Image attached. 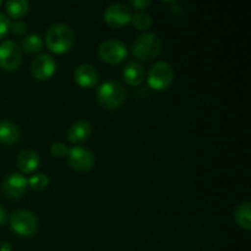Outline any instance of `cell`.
<instances>
[{
  "label": "cell",
  "mask_w": 251,
  "mask_h": 251,
  "mask_svg": "<svg viewBox=\"0 0 251 251\" xmlns=\"http://www.w3.org/2000/svg\"><path fill=\"white\" fill-rule=\"evenodd\" d=\"M75 42V36L69 25L58 22L48 28L46 34V44L53 53L63 54L71 49Z\"/></svg>",
  "instance_id": "obj_1"
},
{
  "label": "cell",
  "mask_w": 251,
  "mask_h": 251,
  "mask_svg": "<svg viewBox=\"0 0 251 251\" xmlns=\"http://www.w3.org/2000/svg\"><path fill=\"white\" fill-rule=\"evenodd\" d=\"M97 100L107 109H117L124 103L126 92L123 85L118 81L109 80L103 82L97 88Z\"/></svg>",
  "instance_id": "obj_2"
},
{
  "label": "cell",
  "mask_w": 251,
  "mask_h": 251,
  "mask_svg": "<svg viewBox=\"0 0 251 251\" xmlns=\"http://www.w3.org/2000/svg\"><path fill=\"white\" fill-rule=\"evenodd\" d=\"M162 50V42L157 34L147 32L140 34L132 46V54L141 60H150Z\"/></svg>",
  "instance_id": "obj_3"
},
{
  "label": "cell",
  "mask_w": 251,
  "mask_h": 251,
  "mask_svg": "<svg viewBox=\"0 0 251 251\" xmlns=\"http://www.w3.org/2000/svg\"><path fill=\"white\" fill-rule=\"evenodd\" d=\"M10 227L21 237H31L38 229V220L31 211L17 210L10 216Z\"/></svg>",
  "instance_id": "obj_4"
},
{
  "label": "cell",
  "mask_w": 251,
  "mask_h": 251,
  "mask_svg": "<svg viewBox=\"0 0 251 251\" xmlns=\"http://www.w3.org/2000/svg\"><path fill=\"white\" fill-rule=\"evenodd\" d=\"M174 80V70L167 61H157L151 66L147 76V82L153 90H166Z\"/></svg>",
  "instance_id": "obj_5"
},
{
  "label": "cell",
  "mask_w": 251,
  "mask_h": 251,
  "mask_svg": "<svg viewBox=\"0 0 251 251\" xmlns=\"http://www.w3.org/2000/svg\"><path fill=\"white\" fill-rule=\"evenodd\" d=\"M22 61V49L16 42L4 41L0 43V68L2 70H16Z\"/></svg>",
  "instance_id": "obj_6"
},
{
  "label": "cell",
  "mask_w": 251,
  "mask_h": 251,
  "mask_svg": "<svg viewBox=\"0 0 251 251\" xmlns=\"http://www.w3.org/2000/svg\"><path fill=\"white\" fill-rule=\"evenodd\" d=\"M98 56L109 64H118L127 55V48L119 39H107L102 42L97 49Z\"/></svg>",
  "instance_id": "obj_7"
},
{
  "label": "cell",
  "mask_w": 251,
  "mask_h": 251,
  "mask_svg": "<svg viewBox=\"0 0 251 251\" xmlns=\"http://www.w3.org/2000/svg\"><path fill=\"white\" fill-rule=\"evenodd\" d=\"M68 161L71 168L78 172H88L95 166V154L83 146H74L68 151Z\"/></svg>",
  "instance_id": "obj_8"
},
{
  "label": "cell",
  "mask_w": 251,
  "mask_h": 251,
  "mask_svg": "<svg viewBox=\"0 0 251 251\" xmlns=\"http://www.w3.org/2000/svg\"><path fill=\"white\" fill-rule=\"evenodd\" d=\"M132 12L127 5L122 4V2H114L110 4L107 9L104 10V20L109 26L119 28L124 25L129 24L131 21Z\"/></svg>",
  "instance_id": "obj_9"
},
{
  "label": "cell",
  "mask_w": 251,
  "mask_h": 251,
  "mask_svg": "<svg viewBox=\"0 0 251 251\" xmlns=\"http://www.w3.org/2000/svg\"><path fill=\"white\" fill-rule=\"evenodd\" d=\"M31 70L37 80L46 81L55 74L56 61L49 54H39L32 61Z\"/></svg>",
  "instance_id": "obj_10"
},
{
  "label": "cell",
  "mask_w": 251,
  "mask_h": 251,
  "mask_svg": "<svg viewBox=\"0 0 251 251\" xmlns=\"http://www.w3.org/2000/svg\"><path fill=\"white\" fill-rule=\"evenodd\" d=\"M28 183H27L26 176L21 173H11L5 178L2 189L4 193L10 198H20L25 194Z\"/></svg>",
  "instance_id": "obj_11"
},
{
  "label": "cell",
  "mask_w": 251,
  "mask_h": 251,
  "mask_svg": "<svg viewBox=\"0 0 251 251\" xmlns=\"http://www.w3.org/2000/svg\"><path fill=\"white\" fill-rule=\"evenodd\" d=\"M74 77H75L77 85H80L81 87L88 88L93 87L98 82L100 74H98L97 69L91 64H82L76 68Z\"/></svg>",
  "instance_id": "obj_12"
},
{
  "label": "cell",
  "mask_w": 251,
  "mask_h": 251,
  "mask_svg": "<svg viewBox=\"0 0 251 251\" xmlns=\"http://www.w3.org/2000/svg\"><path fill=\"white\" fill-rule=\"evenodd\" d=\"M16 163L22 173H32L39 167L41 158H39L38 152L31 149H26L20 152L16 158Z\"/></svg>",
  "instance_id": "obj_13"
},
{
  "label": "cell",
  "mask_w": 251,
  "mask_h": 251,
  "mask_svg": "<svg viewBox=\"0 0 251 251\" xmlns=\"http://www.w3.org/2000/svg\"><path fill=\"white\" fill-rule=\"evenodd\" d=\"M123 76H124V80L126 81L129 85H141L145 80L144 66L140 63H137V61H129V63L125 65L124 70H123Z\"/></svg>",
  "instance_id": "obj_14"
},
{
  "label": "cell",
  "mask_w": 251,
  "mask_h": 251,
  "mask_svg": "<svg viewBox=\"0 0 251 251\" xmlns=\"http://www.w3.org/2000/svg\"><path fill=\"white\" fill-rule=\"evenodd\" d=\"M92 132V126L86 120H77L70 126L68 132V139L74 144L86 141Z\"/></svg>",
  "instance_id": "obj_15"
},
{
  "label": "cell",
  "mask_w": 251,
  "mask_h": 251,
  "mask_svg": "<svg viewBox=\"0 0 251 251\" xmlns=\"http://www.w3.org/2000/svg\"><path fill=\"white\" fill-rule=\"evenodd\" d=\"M21 137L19 126L9 120H0V142L5 145H12Z\"/></svg>",
  "instance_id": "obj_16"
},
{
  "label": "cell",
  "mask_w": 251,
  "mask_h": 251,
  "mask_svg": "<svg viewBox=\"0 0 251 251\" xmlns=\"http://www.w3.org/2000/svg\"><path fill=\"white\" fill-rule=\"evenodd\" d=\"M234 217L238 225L244 229H251V205L250 202H242L235 207Z\"/></svg>",
  "instance_id": "obj_17"
},
{
  "label": "cell",
  "mask_w": 251,
  "mask_h": 251,
  "mask_svg": "<svg viewBox=\"0 0 251 251\" xmlns=\"http://www.w3.org/2000/svg\"><path fill=\"white\" fill-rule=\"evenodd\" d=\"M43 46H44V42L43 39H42V37L39 36V34L31 33L22 39L21 49H24V50L28 54H36L42 50Z\"/></svg>",
  "instance_id": "obj_18"
},
{
  "label": "cell",
  "mask_w": 251,
  "mask_h": 251,
  "mask_svg": "<svg viewBox=\"0 0 251 251\" xmlns=\"http://www.w3.org/2000/svg\"><path fill=\"white\" fill-rule=\"evenodd\" d=\"M29 4L27 0H9L6 2V11L14 19H21L28 12Z\"/></svg>",
  "instance_id": "obj_19"
},
{
  "label": "cell",
  "mask_w": 251,
  "mask_h": 251,
  "mask_svg": "<svg viewBox=\"0 0 251 251\" xmlns=\"http://www.w3.org/2000/svg\"><path fill=\"white\" fill-rule=\"evenodd\" d=\"M131 22L139 29H147L152 25V16L147 11L139 10L131 16Z\"/></svg>",
  "instance_id": "obj_20"
},
{
  "label": "cell",
  "mask_w": 251,
  "mask_h": 251,
  "mask_svg": "<svg viewBox=\"0 0 251 251\" xmlns=\"http://www.w3.org/2000/svg\"><path fill=\"white\" fill-rule=\"evenodd\" d=\"M27 183L34 190H43L48 186L49 184V178L47 174L43 173H36L31 176L29 179H27Z\"/></svg>",
  "instance_id": "obj_21"
},
{
  "label": "cell",
  "mask_w": 251,
  "mask_h": 251,
  "mask_svg": "<svg viewBox=\"0 0 251 251\" xmlns=\"http://www.w3.org/2000/svg\"><path fill=\"white\" fill-rule=\"evenodd\" d=\"M50 151L54 156L63 157V156H65V154H68L69 149L65 144H63V142H60V141H56V142H54V144H51Z\"/></svg>",
  "instance_id": "obj_22"
},
{
  "label": "cell",
  "mask_w": 251,
  "mask_h": 251,
  "mask_svg": "<svg viewBox=\"0 0 251 251\" xmlns=\"http://www.w3.org/2000/svg\"><path fill=\"white\" fill-rule=\"evenodd\" d=\"M10 29H11L15 34L21 36V34L26 33L27 25L26 22L22 21V20H15V21L11 22V25H10Z\"/></svg>",
  "instance_id": "obj_23"
},
{
  "label": "cell",
  "mask_w": 251,
  "mask_h": 251,
  "mask_svg": "<svg viewBox=\"0 0 251 251\" xmlns=\"http://www.w3.org/2000/svg\"><path fill=\"white\" fill-rule=\"evenodd\" d=\"M10 25H11V21H10L9 17L0 12V38L6 36L10 29Z\"/></svg>",
  "instance_id": "obj_24"
},
{
  "label": "cell",
  "mask_w": 251,
  "mask_h": 251,
  "mask_svg": "<svg viewBox=\"0 0 251 251\" xmlns=\"http://www.w3.org/2000/svg\"><path fill=\"white\" fill-rule=\"evenodd\" d=\"M131 5L136 9L142 10L149 6V5H151V1L150 0H131Z\"/></svg>",
  "instance_id": "obj_25"
},
{
  "label": "cell",
  "mask_w": 251,
  "mask_h": 251,
  "mask_svg": "<svg viewBox=\"0 0 251 251\" xmlns=\"http://www.w3.org/2000/svg\"><path fill=\"white\" fill-rule=\"evenodd\" d=\"M7 217H9V215H7V211L5 210L1 205H0V226H2L6 223Z\"/></svg>",
  "instance_id": "obj_26"
},
{
  "label": "cell",
  "mask_w": 251,
  "mask_h": 251,
  "mask_svg": "<svg viewBox=\"0 0 251 251\" xmlns=\"http://www.w3.org/2000/svg\"><path fill=\"white\" fill-rule=\"evenodd\" d=\"M0 251H12L11 244L7 242H0Z\"/></svg>",
  "instance_id": "obj_27"
},
{
  "label": "cell",
  "mask_w": 251,
  "mask_h": 251,
  "mask_svg": "<svg viewBox=\"0 0 251 251\" xmlns=\"http://www.w3.org/2000/svg\"><path fill=\"white\" fill-rule=\"evenodd\" d=\"M1 5H2V1H1V0H0V6H1Z\"/></svg>",
  "instance_id": "obj_28"
}]
</instances>
